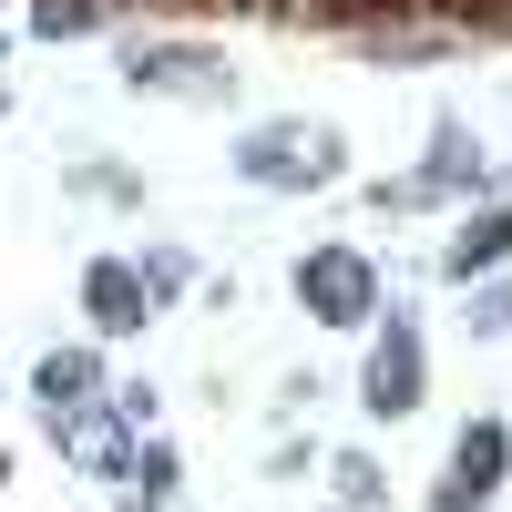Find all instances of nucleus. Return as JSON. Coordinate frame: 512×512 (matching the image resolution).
<instances>
[{
	"mask_svg": "<svg viewBox=\"0 0 512 512\" xmlns=\"http://www.w3.org/2000/svg\"><path fill=\"white\" fill-rule=\"evenodd\" d=\"M297 297H308L318 328H369L379 318V267L359 246H308L297 256Z\"/></svg>",
	"mask_w": 512,
	"mask_h": 512,
	"instance_id": "nucleus-1",
	"label": "nucleus"
},
{
	"mask_svg": "<svg viewBox=\"0 0 512 512\" xmlns=\"http://www.w3.org/2000/svg\"><path fill=\"white\" fill-rule=\"evenodd\" d=\"M236 175L246 185H328L338 175V134L328 123H267V134L236 144Z\"/></svg>",
	"mask_w": 512,
	"mask_h": 512,
	"instance_id": "nucleus-2",
	"label": "nucleus"
},
{
	"mask_svg": "<svg viewBox=\"0 0 512 512\" xmlns=\"http://www.w3.org/2000/svg\"><path fill=\"white\" fill-rule=\"evenodd\" d=\"M502 461H512V431L502 420H461V441H451V472L431 492V512H482L502 492Z\"/></svg>",
	"mask_w": 512,
	"mask_h": 512,
	"instance_id": "nucleus-3",
	"label": "nucleus"
},
{
	"mask_svg": "<svg viewBox=\"0 0 512 512\" xmlns=\"http://www.w3.org/2000/svg\"><path fill=\"white\" fill-rule=\"evenodd\" d=\"M123 82H134V93H185V103H216V93H226V62H216V52H195V41H144V52L123 62Z\"/></svg>",
	"mask_w": 512,
	"mask_h": 512,
	"instance_id": "nucleus-4",
	"label": "nucleus"
},
{
	"mask_svg": "<svg viewBox=\"0 0 512 512\" xmlns=\"http://www.w3.org/2000/svg\"><path fill=\"white\" fill-rule=\"evenodd\" d=\"M359 400H369L379 420H410V410H420V328H410V318H390V328H379Z\"/></svg>",
	"mask_w": 512,
	"mask_h": 512,
	"instance_id": "nucleus-5",
	"label": "nucleus"
},
{
	"mask_svg": "<svg viewBox=\"0 0 512 512\" xmlns=\"http://www.w3.org/2000/svg\"><path fill=\"white\" fill-rule=\"evenodd\" d=\"M82 308H93L103 338H134V328L154 318V287H144L134 256H93V267H82Z\"/></svg>",
	"mask_w": 512,
	"mask_h": 512,
	"instance_id": "nucleus-6",
	"label": "nucleus"
},
{
	"mask_svg": "<svg viewBox=\"0 0 512 512\" xmlns=\"http://www.w3.org/2000/svg\"><path fill=\"white\" fill-rule=\"evenodd\" d=\"M52 431H62V451L82 461V472H93V482H123V472H134V420H103L93 400H82V410H52Z\"/></svg>",
	"mask_w": 512,
	"mask_h": 512,
	"instance_id": "nucleus-7",
	"label": "nucleus"
},
{
	"mask_svg": "<svg viewBox=\"0 0 512 512\" xmlns=\"http://www.w3.org/2000/svg\"><path fill=\"white\" fill-rule=\"evenodd\" d=\"M31 390H41V410H82V400L103 390V359L93 349H52V359L31 369Z\"/></svg>",
	"mask_w": 512,
	"mask_h": 512,
	"instance_id": "nucleus-8",
	"label": "nucleus"
},
{
	"mask_svg": "<svg viewBox=\"0 0 512 512\" xmlns=\"http://www.w3.org/2000/svg\"><path fill=\"white\" fill-rule=\"evenodd\" d=\"M502 246H512V216H492V205H482V216L451 236V277H472V267H502Z\"/></svg>",
	"mask_w": 512,
	"mask_h": 512,
	"instance_id": "nucleus-9",
	"label": "nucleus"
},
{
	"mask_svg": "<svg viewBox=\"0 0 512 512\" xmlns=\"http://www.w3.org/2000/svg\"><path fill=\"white\" fill-rule=\"evenodd\" d=\"M123 482H134L144 502H164V492H175V451H164V441H144V451H134V472H123Z\"/></svg>",
	"mask_w": 512,
	"mask_h": 512,
	"instance_id": "nucleus-10",
	"label": "nucleus"
},
{
	"mask_svg": "<svg viewBox=\"0 0 512 512\" xmlns=\"http://www.w3.org/2000/svg\"><path fill=\"white\" fill-rule=\"evenodd\" d=\"M31 21L62 41V31H93V21H103V0H31Z\"/></svg>",
	"mask_w": 512,
	"mask_h": 512,
	"instance_id": "nucleus-11",
	"label": "nucleus"
},
{
	"mask_svg": "<svg viewBox=\"0 0 512 512\" xmlns=\"http://www.w3.org/2000/svg\"><path fill=\"white\" fill-rule=\"evenodd\" d=\"M441 52V31H379L369 41V62H431Z\"/></svg>",
	"mask_w": 512,
	"mask_h": 512,
	"instance_id": "nucleus-12",
	"label": "nucleus"
},
{
	"mask_svg": "<svg viewBox=\"0 0 512 512\" xmlns=\"http://www.w3.org/2000/svg\"><path fill=\"white\" fill-rule=\"evenodd\" d=\"M338 492H349V502H379V472H369V461L349 451V461H338Z\"/></svg>",
	"mask_w": 512,
	"mask_h": 512,
	"instance_id": "nucleus-13",
	"label": "nucleus"
},
{
	"mask_svg": "<svg viewBox=\"0 0 512 512\" xmlns=\"http://www.w3.org/2000/svg\"><path fill=\"white\" fill-rule=\"evenodd\" d=\"M431 11H441V21H451V11H461V0H431Z\"/></svg>",
	"mask_w": 512,
	"mask_h": 512,
	"instance_id": "nucleus-14",
	"label": "nucleus"
},
{
	"mask_svg": "<svg viewBox=\"0 0 512 512\" xmlns=\"http://www.w3.org/2000/svg\"><path fill=\"white\" fill-rule=\"evenodd\" d=\"M492 11H512V0H492Z\"/></svg>",
	"mask_w": 512,
	"mask_h": 512,
	"instance_id": "nucleus-15",
	"label": "nucleus"
},
{
	"mask_svg": "<svg viewBox=\"0 0 512 512\" xmlns=\"http://www.w3.org/2000/svg\"><path fill=\"white\" fill-rule=\"evenodd\" d=\"M359 11H369V0H359Z\"/></svg>",
	"mask_w": 512,
	"mask_h": 512,
	"instance_id": "nucleus-16",
	"label": "nucleus"
}]
</instances>
